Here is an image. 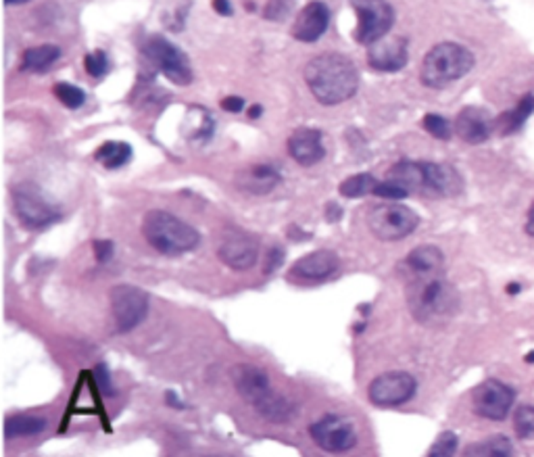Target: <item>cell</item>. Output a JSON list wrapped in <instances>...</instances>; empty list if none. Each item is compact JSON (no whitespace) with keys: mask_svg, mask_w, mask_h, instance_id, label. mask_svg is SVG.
<instances>
[{"mask_svg":"<svg viewBox=\"0 0 534 457\" xmlns=\"http://www.w3.org/2000/svg\"><path fill=\"white\" fill-rule=\"evenodd\" d=\"M221 107L226 109V111H230V113H238V111H242L244 100L241 97H226L221 100Z\"/></svg>","mask_w":534,"mask_h":457,"instance_id":"40","label":"cell"},{"mask_svg":"<svg viewBox=\"0 0 534 457\" xmlns=\"http://www.w3.org/2000/svg\"><path fill=\"white\" fill-rule=\"evenodd\" d=\"M514 447L505 437H493L478 442V445H470L466 449V455H511Z\"/></svg>","mask_w":534,"mask_h":457,"instance_id":"29","label":"cell"},{"mask_svg":"<svg viewBox=\"0 0 534 457\" xmlns=\"http://www.w3.org/2000/svg\"><path fill=\"white\" fill-rule=\"evenodd\" d=\"M526 361H530V364H534V351L526 355Z\"/></svg>","mask_w":534,"mask_h":457,"instance_id":"48","label":"cell"},{"mask_svg":"<svg viewBox=\"0 0 534 457\" xmlns=\"http://www.w3.org/2000/svg\"><path fill=\"white\" fill-rule=\"evenodd\" d=\"M294 0H270L265 6V17L272 21H282L291 16Z\"/></svg>","mask_w":534,"mask_h":457,"instance_id":"35","label":"cell"},{"mask_svg":"<svg viewBox=\"0 0 534 457\" xmlns=\"http://www.w3.org/2000/svg\"><path fill=\"white\" fill-rule=\"evenodd\" d=\"M532 113H534V94H529V97H524L522 100H519L516 109L503 113L501 118L495 121L497 132H499L501 136L519 132V130H522V126L526 123V119H529Z\"/></svg>","mask_w":534,"mask_h":457,"instance_id":"24","label":"cell"},{"mask_svg":"<svg viewBox=\"0 0 534 457\" xmlns=\"http://www.w3.org/2000/svg\"><path fill=\"white\" fill-rule=\"evenodd\" d=\"M474 68V55L456 42H440L426 53L420 69V79L428 88H445Z\"/></svg>","mask_w":534,"mask_h":457,"instance_id":"4","label":"cell"},{"mask_svg":"<svg viewBox=\"0 0 534 457\" xmlns=\"http://www.w3.org/2000/svg\"><path fill=\"white\" fill-rule=\"evenodd\" d=\"M407 301L416 320L428 326L451 320L459 309L457 290L443 272L407 280Z\"/></svg>","mask_w":534,"mask_h":457,"instance_id":"2","label":"cell"},{"mask_svg":"<svg viewBox=\"0 0 534 457\" xmlns=\"http://www.w3.org/2000/svg\"><path fill=\"white\" fill-rule=\"evenodd\" d=\"M338 270V255L334 251L322 249L313 251L309 255L301 257L297 264L291 267V274L294 278L307 280V282H320L330 278L332 274Z\"/></svg>","mask_w":534,"mask_h":457,"instance_id":"21","label":"cell"},{"mask_svg":"<svg viewBox=\"0 0 534 457\" xmlns=\"http://www.w3.org/2000/svg\"><path fill=\"white\" fill-rule=\"evenodd\" d=\"M142 53L169 82L178 86H189L192 82V68L189 59L169 40L161 38V36H153V38L144 42Z\"/></svg>","mask_w":534,"mask_h":457,"instance_id":"8","label":"cell"},{"mask_svg":"<svg viewBox=\"0 0 534 457\" xmlns=\"http://www.w3.org/2000/svg\"><path fill=\"white\" fill-rule=\"evenodd\" d=\"M514 389L499 380H485L474 389L472 405L480 418L503 420L514 405Z\"/></svg>","mask_w":534,"mask_h":457,"instance_id":"13","label":"cell"},{"mask_svg":"<svg viewBox=\"0 0 534 457\" xmlns=\"http://www.w3.org/2000/svg\"><path fill=\"white\" fill-rule=\"evenodd\" d=\"M416 379L407 372H388L374 379L367 387V397L378 408H396L416 395Z\"/></svg>","mask_w":534,"mask_h":457,"instance_id":"11","label":"cell"},{"mask_svg":"<svg viewBox=\"0 0 534 457\" xmlns=\"http://www.w3.org/2000/svg\"><path fill=\"white\" fill-rule=\"evenodd\" d=\"M514 426L519 439L534 437V405H522L514 416Z\"/></svg>","mask_w":534,"mask_h":457,"instance_id":"31","label":"cell"},{"mask_svg":"<svg viewBox=\"0 0 534 457\" xmlns=\"http://www.w3.org/2000/svg\"><path fill=\"white\" fill-rule=\"evenodd\" d=\"M341 215H343V212H341V207L336 205V203L334 205H328V215H326L328 222H336Z\"/></svg>","mask_w":534,"mask_h":457,"instance_id":"42","label":"cell"},{"mask_svg":"<svg viewBox=\"0 0 534 457\" xmlns=\"http://www.w3.org/2000/svg\"><path fill=\"white\" fill-rule=\"evenodd\" d=\"M288 152L291 157L303 168H312V165L320 163L326 151H323L322 132L313 128H299L297 132L288 138Z\"/></svg>","mask_w":534,"mask_h":457,"instance_id":"19","label":"cell"},{"mask_svg":"<svg viewBox=\"0 0 534 457\" xmlns=\"http://www.w3.org/2000/svg\"><path fill=\"white\" fill-rule=\"evenodd\" d=\"M132 157V149L126 142H107L97 151V161L103 163L107 170H118L126 165Z\"/></svg>","mask_w":534,"mask_h":457,"instance_id":"27","label":"cell"},{"mask_svg":"<svg viewBox=\"0 0 534 457\" xmlns=\"http://www.w3.org/2000/svg\"><path fill=\"white\" fill-rule=\"evenodd\" d=\"M46 428V420L38 418V416H11L6 418L5 424V434L6 439H15V437H34V434H40Z\"/></svg>","mask_w":534,"mask_h":457,"instance_id":"26","label":"cell"},{"mask_svg":"<svg viewBox=\"0 0 534 457\" xmlns=\"http://www.w3.org/2000/svg\"><path fill=\"white\" fill-rule=\"evenodd\" d=\"M165 399H168V403H171L176 410H184V403L178 401V397H176V393H173V390H169L168 397H165Z\"/></svg>","mask_w":534,"mask_h":457,"instance_id":"44","label":"cell"},{"mask_svg":"<svg viewBox=\"0 0 534 457\" xmlns=\"http://www.w3.org/2000/svg\"><path fill=\"white\" fill-rule=\"evenodd\" d=\"M495 121L480 107H466L456 119V132L467 144H482L493 134Z\"/></svg>","mask_w":534,"mask_h":457,"instance_id":"18","label":"cell"},{"mask_svg":"<svg viewBox=\"0 0 534 457\" xmlns=\"http://www.w3.org/2000/svg\"><path fill=\"white\" fill-rule=\"evenodd\" d=\"M142 234L155 251L169 257L184 255V253L197 249L200 243V234L190 223L168 212H161V209H153L144 215Z\"/></svg>","mask_w":534,"mask_h":457,"instance_id":"3","label":"cell"},{"mask_svg":"<svg viewBox=\"0 0 534 457\" xmlns=\"http://www.w3.org/2000/svg\"><path fill=\"white\" fill-rule=\"evenodd\" d=\"M424 194H428V197H456V194L464 191V180H461L457 170H453L451 165L424 161Z\"/></svg>","mask_w":534,"mask_h":457,"instance_id":"17","label":"cell"},{"mask_svg":"<svg viewBox=\"0 0 534 457\" xmlns=\"http://www.w3.org/2000/svg\"><path fill=\"white\" fill-rule=\"evenodd\" d=\"M518 285H511V286H508V293H511V295H516L518 293Z\"/></svg>","mask_w":534,"mask_h":457,"instance_id":"47","label":"cell"},{"mask_svg":"<svg viewBox=\"0 0 534 457\" xmlns=\"http://www.w3.org/2000/svg\"><path fill=\"white\" fill-rule=\"evenodd\" d=\"M84 65H86V71H88L92 78H103L107 71H109V59H107V55L103 53V50L90 53L84 59Z\"/></svg>","mask_w":534,"mask_h":457,"instance_id":"33","label":"cell"},{"mask_svg":"<svg viewBox=\"0 0 534 457\" xmlns=\"http://www.w3.org/2000/svg\"><path fill=\"white\" fill-rule=\"evenodd\" d=\"M13 205L21 223L27 228H46L56 220H61L59 207L50 203L42 188L34 182H21L13 186Z\"/></svg>","mask_w":534,"mask_h":457,"instance_id":"5","label":"cell"},{"mask_svg":"<svg viewBox=\"0 0 534 457\" xmlns=\"http://www.w3.org/2000/svg\"><path fill=\"white\" fill-rule=\"evenodd\" d=\"M376 186L378 180L374 178L372 173H355V176L346 178L338 191H341V194L346 199H359L376 191Z\"/></svg>","mask_w":534,"mask_h":457,"instance_id":"28","label":"cell"},{"mask_svg":"<svg viewBox=\"0 0 534 457\" xmlns=\"http://www.w3.org/2000/svg\"><path fill=\"white\" fill-rule=\"evenodd\" d=\"M424 128L428 130V132L432 136L438 138V140H449L451 134H453L451 123L447 121L445 118H440V115H436V113H428V115H426V118H424Z\"/></svg>","mask_w":534,"mask_h":457,"instance_id":"32","label":"cell"},{"mask_svg":"<svg viewBox=\"0 0 534 457\" xmlns=\"http://www.w3.org/2000/svg\"><path fill=\"white\" fill-rule=\"evenodd\" d=\"M282 257H284V253L280 251V249H272L270 251V257H267V264H265V274H272L273 270H276V267L282 264Z\"/></svg>","mask_w":534,"mask_h":457,"instance_id":"39","label":"cell"},{"mask_svg":"<svg viewBox=\"0 0 534 457\" xmlns=\"http://www.w3.org/2000/svg\"><path fill=\"white\" fill-rule=\"evenodd\" d=\"M357 13L355 40L370 47L391 32L395 24V11L388 0H351Z\"/></svg>","mask_w":534,"mask_h":457,"instance_id":"7","label":"cell"},{"mask_svg":"<svg viewBox=\"0 0 534 457\" xmlns=\"http://www.w3.org/2000/svg\"><path fill=\"white\" fill-rule=\"evenodd\" d=\"M6 5H24V3H30V0H5Z\"/></svg>","mask_w":534,"mask_h":457,"instance_id":"46","label":"cell"},{"mask_svg":"<svg viewBox=\"0 0 534 457\" xmlns=\"http://www.w3.org/2000/svg\"><path fill=\"white\" fill-rule=\"evenodd\" d=\"M111 309L118 332H129L149 314V296L144 290L121 285L111 290Z\"/></svg>","mask_w":534,"mask_h":457,"instance_id":"10","label":"cell"},{"mask_svg":"<svg viewBox=\"0 0 534 457\" xmlns=\"http://www.w3.org/2000/svg\"><path fill=\"white\" fill-rule=\"evenodd\" d=\"M218 257L232 270H251L259 257L257 238L236 226L223 228L218 238Z\"/></svg>","mask_w":534,"mask_h":457,"instance_id":"9","label":"cell"},{"mask_svg":"<svg viewBox=\"0 0 534 457\" xmlns=\"http://www.w3.org/2000/svg\"><path fill=\"white\" fill-rule=\"evenodd\" d=\"M95 257L105 264L113 257V243L111 241H95Z\"/></svg>","mask_w":534,"mask_h":457,"instance_id":"37","label":"cell"},{"mask_svg":"<svg viewBox=\"0 0 534 457\" xmlns=\"http://www.w3.org/2000/svg\"><path fill=\"white\" fill-rule=\"evenodd\" d=\"M409 50L406 38H380L370 45L367 50V63L372 69L382 71V74H395L407 65Z\"/></svg>","mask_w":534,"mask_h":457,"instance_id":"15","label":"cell"},{"mask_svg":"<svg viewBox=\"0 0 534 457\" xmlns=\"http://www.w3.org/2000/svg\"><path fill=\"white\" fill-rule=\"evenodd\" d=\"M232 382L244 401L252 408H259L267 401V397L273 393L272 384H270V376H267L262 368L251 366V364H238L232 368Z\"/></svg>","mask_w":534,"mask_h":457,"instance_id":"14","label":"cell"},{"mask_svg":"<svg viewBox=\"0 0 534 457\" xmlns=\"http://www.w3.org/2000/svg\"><path fill=\"white\" fill-rule=\"evenodd\" d=\"M53 92H55V97L59 99L65 107H69V109H77V107H82V105H84V100H86V94H84V90H79L77 86H74V84H67V82H59V84H55Z\"/></svg>","mask_w":534,"mask_h":457,"instance_id":"30","label":"cell"},{"mask_svg":"<svg viewBox=\"0 0 534 457\" xmlns=\"http://www.w3.org/2000/svg\"><path fill=\"white\" fill-rule=\"evenodd\" d=\"M457 449V434L456 432H443L438 434L435 445L428 449V455H453Z\"/></svg>","mask_w":534,"mask_h":457,"instance_id":"34","label":"cell"},{"mask_svg":"<svg viewBox=\"0 0 534 457\" xmlns=\"http://www.w3.org/2000/svg\"><path fill=\"white\" fill-rule=\"evenodd\" d=\"M213 9L220 13V16H232V6H230L228 0H213Z\"/></svg>","mask_w":534,"mask_h":457,"instance_id":"41","label":"cell"},{"mask_svg":"<svg viewBox=\"0 0 534 457\" xmlns=\"http://www.w3.org/2000/svg\"><path fill=\"white\" fill-rule=\"evenodd\" d=\"M443 265H445L443 251L435 244H422L406 257V261H403L401 265V272L406 280H414V278H422V275L440 274L443 272Z\"/></svg>","mask_w":534,"mask_h":457,"instance_id":"20","label":"cell"},{"mask_svg":"<svg viewBox=\"0 0 534 457\" xmlns=\"http://www.w3.org/2000/svg\"><path fill=\"white\" fill-rule=\"evenodd\" d=\"M309 434L317 447H322L328 453H344L351 452L357 442L355 428L349 420L338 416H326L309 428Z\"/></svg>","mask_w":534,"mask_h":457,"instance_id":"12","label":"cell"},{"mask_svg":"<svg viewBox=\"0 0 534 457\" xmlns=\"http://www.w3.org/2000/svg\"><path fill=\"white\" fill-rule=\"evenodd\" d=\"M386 180L396 186H401L403 191H407V194L411 192L424 194V184H426L424 161H399L388 170Z\"/></svg>","mask_w":534,"mask_h":457,"instance_id":"22","label":"cell"},{"mask_svg":"<svg viewBox=\"0 0 534 457\" xmlns=\"http://www.w3.org/2000/svg\"><path fill=\"white\" fill-rule=\"evenodd\" d=\"M374 194H378V197H385V199H406V197H409L407 191H403L401 186L388 182V180H385V182H378Z\"/></svg>","mask_w":534,"mask_h":457,"instance_id":"36","label":"cell"},{"mask_svg":"<svg viewBox=\"0 0 534 457\" xmlns=\"http://www.w3.org/2000/svg\"><path fill=\"white\" fill-rule=\"evenodd\" d=\"M278 182L280 173L278 170H273L272 165H252L247 173H242V176L238 178V186H241L242 191L255 194L270 192Z\"/></svg>","mask_w":534,"mask_h":457,"instance_id":"23","label":"cell"},{"mask_svg":"<svg viewBox=\"0 0 534 457\" xmlns=\"http://www.w3.org/2000/svg\"><path fill=\"white\" fill-rule=\"evenodd\" d=\"M330 24V9L323 3H309L307 6H303V11L299 13L297 21L293 26V36L299 42H317L323 36V32L328 30Z\"/></svg>","mask_w":534,"mask_h":457,"instance_id":"16","label":"cell"},{"mask_svg":"<svg viewBox=\"0 0 534 457\" xmlns=\"http://www.w3.org/2000/svg\"><path fill=\"white\" fill-rule=\"evenodd\" d=\"M259 115H262V105H255V107L251 109V118H252V119H257Z\"/></svg>","mask_w":534,"mask_h":457,"instance_id":"45","label":"cell"},{"mask_svg":"<svg viewBox=\"0 0 534 457\" xmlns=\"http://www.w3.org/2000/svg\"><path fill=\"white\" fill-rule=\"evenodd\" d=\"M97 380L100 384V389L105 390V395H113V389L109 384V372H107V366H98L97 368Z\"/></svg>","mask_w":534,"mask_h":457,"instance_id":"38","label":"cell"},{"mask_svg":"<svg viewBox=\"0 0 534 457\" xmlns=\"http://www.w3.org/2000/svg\"><path fill=\"white\" fill-rule=\"evenodd\" d=\"M526 234L529 236H534V203L529 212V220H526Z\"/></svg>","mask_w":534,"mask_h":457,"instance_id":"43","label":"cell"},{"mask_svg":"<svg viewBox=\"0 0 534 457\" xmlns=\"http://www.w3.org/2000/svg\"><path fill=\"white\" fill-rule=\"evenodd\" d=\"M305 82L317 103L338 105L357 92L359 74L344 55L323 53L305 65Z\"/></svg>","mask_w":534,"mask_h":457,"instance_id":"1","label":"cell"},{"mask_svg":"<svg viewBox=\"0 0 534 457\" xmlns=\"http://www.w3.org/2000/svg\"><path fill=\"white\" fill-rule=\"evenodd\" d=\"M61 57V50L53 45H42L27 48L24 53V61H21V71L27 74H45L55 65V61Z\"/></svg>","mask_w":534,"mask_h":457,"instance_id":"25","label":"cell"},{"mask_svg":"<svg viewBox=\"0 0 534 457\" xmlns=\"http://www.w3.org/2000/svg\"><path fill=\"white\" fill-rule=\"evenodd\" d=\"M367 226L380 241L395 243L409 236L411 232L420 226V217H417L414 209L391 203V205L374 207L370 215H367Z\"/></svg>","mask_w":534,"mask_h":457,"instance_id":"6","label":"cell"}]
</instances>
